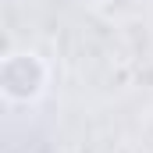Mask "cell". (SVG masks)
<instances>
[{
    "mask_svg": "<svg viewBox=\"0 0 153 153\" xmlns=\"http://www.w3.org/2000/svg\"><path fill=\"white\" fill-rule=\"evenodd\" d=\"M0 82L11 100H32V96H39V89L46 82V71H43L39 57H32V53H11L0 68Z\"/></svg>",
    "mask_w": 153,
    "mask_h": 153,
    "instance_id": "6da1fadb",
    "label": "cell"
}]
</instances>
